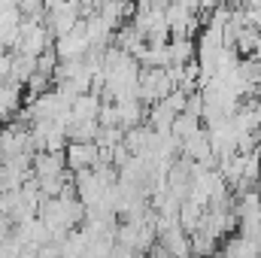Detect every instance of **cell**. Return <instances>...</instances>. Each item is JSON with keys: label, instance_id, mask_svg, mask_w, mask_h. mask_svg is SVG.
Listing matches in <instances>:
<instances>
[{"label": "cell", "instance_id": "cell-1", "mask_svg": "<svg viewBox=\"0 0 261 258\" xmlns=\"http://www.w3.org/2000/svg\"><path fill=\"white\" fill-rule=\"evenodd\" d=\"M64 161L70 173H79V170H91L97 161H100V152L94 143H67L64 146Z\"/></svg>", "mask_w": 261, "mask_h": 258}, {"label": "cell", "instance_id": "cell-2", "mask_svg": "<svg viewBox=\"0 0 261 258\" xmlns=\"http://www.w3.org/2000/svg\"><path fill=\"white\" fill-rule=\"evenodd\" d=\"M31 170L37 179H58L67 170L64 152H37L34 161H31Z\"/></svg>", "mask_w": 261, "mask_h": 258}, {"label": "cell", "instance_id": "cell-3", "mask_svg": "<svg viewBox=\"0 0 261 258\" xmlns=\"http://www.w3.org/2000/svg\"><path fill=\"white\" fill-rule=\"evenodd\" d=\"M158 243L167 249L170 258H192V240L179 225H170V228L158 231Z\"/></svg>", "mask_w": 261, "mask_h": 258}, {"label": "cell", "instance_id": "cell-4", "mask_svg": "<svg viewBox=\"0 0 261 258\" xmlns=\"http://www.w3.org/2000/svg\"><path fill=\"white\" fill-rule=\"evenodd\" d=\"M97 113H100V97H94V94H82L70 107L73 122H97Z\"/></svg>", "mask_w": 261, "mask_h": 258}, {"label": "cell", "instance_id": "cell-5", "mask_svg": "<svg viewBox=\"0 0 261 258\" xmlns=\"http://www.w3.org/2000/svg\"><path fill=\"white\" fill-rule=\"evenodd\" d=\"M37 73V58H28V55H12V67H9V79L15 85H24L31 76Z\"/></svg>", "mask_w": 261, "mask_h": 258}, {"label": "cell", "instance_id": "cell-6", "mask_svg": "<svg viewBox=\"0 0 261 258\" xmlns=\"http://www.w3.org/2000/svg\"><path fill=\"white\" fill-rule=\"evenodd\" d=\"M197 131H200V122L192 119V116H186V113H179V116L173 119V125H170V137L182 143V140H189V137L197 134Z\"/></svg>", "mask_w": 261, "mask_h": 258}, {"label": "cell", "instance_id": "cell-7", "mask_svg": "<svg viewBox=\"0 0 261 258\" xmlns=\"http://www.w3.org/2000/svg\"><path fill=\"white\" fill-rule=\"evenodd\" d=\"M55 70H58V55H55V46H49L43 55H37V73L46 76V79H52Z\"/></svg>", "mask_w": 261, "mask_h": 258}, {"label": "cell", "instance_id": "cell-8", "mask_svg": "<svg viewBox=\"0 0 261 258\" xmlns=\"http://www.w3.org/2000/svg\"><path fill=\"white\" fill-rule=\"evenodd\" d=\"M186 97H189V94H182L179 88H173V91H170V94H167V97H164L161 104H164V107H167V110H170L173 116H179V113L186 110Z\"/></svg>", "mask_w": 261, "mask_h": 258}, {"label": "cell", "instance_id": "cell-9", "mask_svg": "<svg viewBox=\"0 0 261 258\" xmlns=\"http://www.w3.org/2000/svg\"><path fill=\"white\" fill-rule=\"evenodd\" d=\"M182 113L200 122V116H203V97H200V91H195V94L186 97V110H182Z\"/></svg>", "mask_w": 261, "mask_h": 258}, {"label": "cell", "instance_id": "cell-10", "mask_svg": "<svg viewBox=\"0 0 261 258\" xmlns=\"http://www.w3.org/2000/svg\"><path fill=\"white\" fill-rule=\"evenodd\" d=\"M146 258H170V255H167V249H164V246H161V243L155 240V246H152V249L146 252Z\"/></svg>", "mask_w": 261, "mask_h": 258}, {"label": "cell", "instance_id": "cell-11", "mask_svg": "<svg viewBox=\"0 0 261 258\" xmlns=\"http://www.w3.org/2000/svg\"><path fill=\"white\" fill-rule=\"evenodd\" d=\"M258 94H261V91H258ZM258 104H261V100H258Z\"/></svg>", "mask_w": 261, "mask_h": 258}]
</instances>
